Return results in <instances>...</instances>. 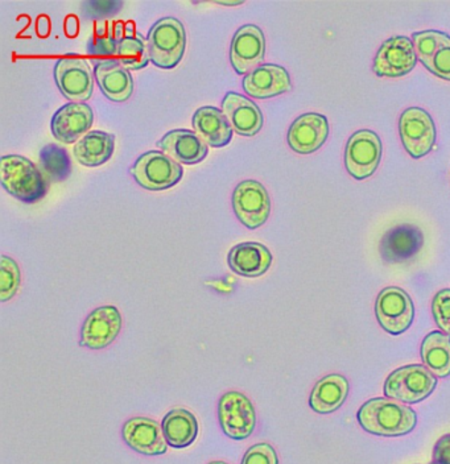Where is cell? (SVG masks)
<instances>
[{"instance_id":"cell-21","label":"cell","mask_w":450,"mask_h":464,"mask_svg":"<svg viewBox=\"0 0 450 464\" xmlns=\"http://www.w3.org/2000/svg\"><path fill=\"white\" fill-rule=\"evenodd\" d=\"M94 75L101 92L107 100L123 103L133 92L132 75L116 58L94 61Z\"/></svg>"},{"instance_id":"cell-22","label":"cell","mask_w":450,"mask_h":464,"mask_svg":"<svg viewBox=\"0 0 450 464\" xmlns=\"http://www.w3.org/2000/svg\"><path fill=\"white\" fill-rule=\"evenodd\" d=\"M222 112L238 135L249 138L257 135L263 127V114L258 104L240 92H229L225 95Z\"/></svg>"},{"instance_id":"cell-26","label":"cell","mask_w":450,"mask_h":464,"mask_svg":"<svg viewBox=\"0 0 450 464\" xmlns=\"http://www.w3.org/2000/svg\"><path fill=\"white\" fill-rule=\"evenodd\" d=\"M114 148V135L103 130H92L74 144L73 155L83 167L95 168L112 159Z\"/></svg>"},{"instance_id":"cell-19","label":"cell","mask_w":450,"mask_h":464,"mask_svg":"<svg viewBox=\"0 0 450 464\" xmlns=\"http://www.w3.org/2000/svg\"><path fill=\"white\" fill-rule=\"evenodd\" d=\"M243 90L255 100H269L290 90L289 72L275 63H263L243 77Z\"/></svg>"},{"instance_id":"cell-38","label":"cell","mask_w":450,"mask_h":464,"mask_svg":"<svg viewBox=\"0 0 450 464\" xmlns=\"http://www.w3.org/2000/svg\"><path fill=\"white\" fill-rule=\"evenodd\" d=\"M208 464H229V463L222 462V460H213V462H210Z\"/></svg>"},{"instance_id":"cell-16","label":"cell","mask_w":450,"mask_h":464,"mask_svg":"<svg viewBox=\"0 0 450 464\" xmlns=\"http://www.w3.org/2000/svg\"><path fill=\"white\" fill-rule=\"evenodd\" d=\"M122 438L131 449L148 457L165 454L168 450L161 425L147 417H133L124 422Z\"/></svg>"},{"instance_id":"cell-23","label":"cell","mask_w":450,"mask_h":464,"mask_svg":"<svg viewBox=\"0 0 450 464\" xmlns=\"http://www.w3.org/2000/svg\"><path fill=\"white\" fill-rule=\"evenodd\" d=\"M228 264L238 276L247 278L260 277L271 266L272 254L260 243H240L229 251Z\"/></svg>"},{"instance_id":"cell-33","label":"cell","mask_w":450,"mask_h":464,"mask_svg":"<svg viewBox=\"0 0 450 464\" xmlns=\"http://www.w3.org/2000/svg\"><path fill=\"white\" fill-rule=\"evenodd\" d=\"M22 283V272L16 261L11 257L2 256L0 264V301L7 303L15 297Z\"/></svg>"},{"instance_id":"cell-7","label":"cell","mask_w":450,"mask_h":464,"mask_svg":"<svg viewBox=\"0 0 450 464\" xmlns=\"http://www.w3.org/2000/svg\"><path fill=\"white\" fill-rule=\"evenodd\" d=\"M231 202L238 220L249 230H257L269 220L271 199L267 188L255 179L240 182L232 191Z\"/></svg>"},{"instance_id":"cell-12","label":"cell","mask_w":450,"mask_h":464,"mask_svg":"<svg viewBox=\"0 0 450 464\" xmlns=\"http://www.w3.org/2000/svg\"><path fill=\"white\" fill-rule=\"evenodd\" d=\"M266 56V37L258 25H243L235 32L230 45L232 69L240 75H247L263 65Z\"/></svg>"},{"instance_id":"cell-36","label":"cell","mask_w":450,"mask_h":464,"mask_svg":"<svg viewBox=\"0 0 450 464\" xmlns=\"http://www.w3.org/2000/svg\"><path fill=\"white\" fill-rule=\"evenodd\" d=\"M428 71L435 77L450 81V43L438 49L437 53L432 58Z\"/></svg>"},{"instance_id":"cell-20","label":"cell","mask_w":450,"mask_h":464,"mask_svg":"<svg viewBox=\"0 0 450 464\" xmlns=\"http://www.w3.org/2000/svg\"><path fill=\"white\" fill-rule=\"evenodd\" d=\"M156 145L165 155L184 165L200 164L209 153L208 144L191 130H170Z\"/></svg>"},{"instance_id":"cell-1","label":"cell","mask_w":450,"mask_h":464,"mask_svg":"<svg viewBox=\"0 0 450 464\" xmlns=\"http://www.w3.org/2000/svg\"><path fill=\"white\" fill-rule=\"evenodd\" d=\"M357 419L363 430L379 437H402L411 433L417 423L414 409L388 397L368 400L359 409Z\"/></svg>"},{"instance_id":"cell-14","label":"cell","mask_w":450,"mask_h":464,"mask_svg":"<svg viewBox=\"0 0 450 464\" xmlns=\"http://www.w3.org/2000/svg\"><path fill=\"white\" fill-rule=\"evenodd\" d=\"M417 63L414 43L406 36H396L382 44L374 60L377 77H405Z\"/></svg>"},{"instance_id":"cell-10","label":"cell","mask_w":450,"mask_h":464,"mask_svg":"<svg viewBox=\"0 0 450 464\" xmlns=\"http://www.w3.org/2000/svg\"><path fill=\"white\" fill-rule=\"evenodd\" d=\"M399 132L406 152L421 159L431 152L435 143L434 119L420 107H409L399 119Z\"/></svg>"},{"instance_id":"cell-13","label":"cell","mask_w":450,"mask_h":464,"mask_svg":"<svg viewBox=\"0 0 450 464\" xmlns=\"http://www.w3.org/2000/svg\"><path fill=\"white\" fill-rule=\"evenodd\" d=\"M122 330L121 312L112 304L93 310L81 329L80 346L90 350L109 347Z\"/></svg>"},{"instance_id":"cell-9","label":"cell","mask_w":450,"mask_h":464,"mask_svg":"<svg viewBox=\"0 0 450 464\" xmlns=\"http://www.w3.org/2000/svg\"><path fill=\"white\" fill-rule=\"evenodd\" d=\"M377 322L392 335H400L411 326L415 307L408 293L397 286H388L377 295L376 303Z\"/></svg>"},{"instance_id":"cell-32","label":"cell","mask_w":450,"mask_h":464,"mask_svg":"<svg viewBox=\"0 0 450 464\" xmlns=\"http://www.w3.org/2000/svg\"><path fill=\"white\" fill-rule=\"evenodd\" d=\"M118 43L115 24L102 22L97 24L90 37L89 44H87V53L101 57L115 56Z\"/></svg>"},{"instance_id":"cell-27","label":"cell","mask_w":450,"mask_h":464,"mask_svg":"<svg viewBox=\"0 0 450 464\" xmlns=\"http://www.w3.org/2000/svg\"><path fill=\"white\" fill-rule=\"evenodd\" d=\"M162 433L173 449H187L199 435V420L187 409H172L161 422Z\"/></svg>"},{"instance_id":"cell-2","label":"cell","mask_w":450,"mask_h":464,"mask_svg":"<svg viewBox=\"0 0 450 464\" xmlns=\"http://www.w3.org/2000/svg\"><path fill=\"white\" fill-rule=\"evenodd\" d=\"M0 181L8 194L23 203L39 202L48 193V182L42 170L24 156H3Z\"/></svg>"},{"instance_id":"cell-6","label":"cell","mask_w":450,"mask_h":464,"mask_svg":"<svg viewBox=\"0 0 450 464\" xmlns=\"http://www.w3.org/2000/svg\"><path fill=\"white\" fill-rule=\"evenodd\" d=\"M218 420L229 438L243 440L257 428V411L251 400L242 392H226L218 402Z\"/></svg>"},{"instance_id":"cell-18","label":"cell","mask_w":450,"mask_h":464,"mask_svg":"<svg viewBox=\"0 0 450 464\" xmlns=\"http://www.w3.org/2000/svg\"><path fill=\"white\" fill-rule=\"evenodd\" d=\"M329 124L324 115L309 112L298 116L289 127L287 140L290 150L300 155L316 152L327 141Z\"/></svg>"},{"instance_id":"cell-34","label":"cell","mask_w":450,"mask_h":464,"mask_svg":"<svg viewBox=\"0 0 450 464\" xmlns=\"http://www.w3.org/2000/svg\"><path fill=\"white\" fill-rule=\"evenodd\" d=\"M432 314L438 329L450 336V289H443L432 301Z\"/></svg>"},{"instance_id":"cell-37","label":"cell","mask_w":450,"mask_h":464,"mask_svg":"<svg viewBox=\"0 0 450 464\" xmlns=\"http://www.w3.org/2000/svg\"><path fill=\"white\" fill-rule=\"evenodd\" d=\"M432 463L450 464V434L443 435L435 442L434 455H432Z\"/></svg>"},{"instance_id":"cell-28","label":"cell","mask_w":450,"mask_h":464,"mask_svg":"<svg viewBox=\"0 0 450 464\" xmlns=\"http://www.w3.org/2000/svg\"><path fill=\"white\" fill-rule=\"evenodd\" d=\"M424 365L438 379L450 375V336L443 332H432L421 343Z\"/></svg>"},{"instance_id":"cell-29","label":"cell","mask_w":450,"mask_h":464,"mask_svg":"<svg viewBox=\"0 0 450 464\" xmlns=\"http://www.w3.org/2000/svg\"><path fill=\"white\" fill-rule=\"evenodd\" d=\"M115 57L129 71L144 69L151 63L147 40L133 29L131 32L127 29L119 40Z\"/></svg>"},{"instance_id":"cell-15","label":"cell","mask_w":450,"mask_h":464,"mask_svg":"<svg viewBox=\"0 0 450 464\" xmlns=\"http://www.w3.org/2000/svg\"><path fill=\"white\" fill-rule=\"evenodd\" d=\"M94 121V112L86 103L71 102L61 107L54 115L51 121V130L54 138L64 144H75L83 139Z\"/></svg>"},{"instance_id":"cell-25","label":"cell","mask_w":450,"mask_h":464,"mask_svg":"<svg viewBox=\"0 0 450 464\" xmlns=\"http://www.w3.org/2000/svg\"><path fill=\"white\" fill-rule=\"evenodd\" d=\"M348 394L347 377L332 373L316 382L309 397V405L316 413L329 414L344 405Z\"/></svg>"},{"instance_id":"cell-24","label":"cell","mask_w":450,"mask_h":464,"mask_svg":"<svg viewBox=\"0 0 450 464\" xmlns=\"http://www.w3.org/2000/svg\"><path fill=\"white\" fill-rule=\"evenodd\" d=\"M194 132L211 148H223L230 143L232 130L222 110L213 106H203L193 115Z\"/></svg>"},{"instance_id":"cell-8","label":"cell","mask_w":450,"mask_h":464,"mask_svg":"<svg viewBox=\"0 0 450 464\" xmlns=\"http://www.w3.org/2000/svg\"><path fill=\"white\" fill-rule=\"evenodd\" d=\"M382 150V141L374 130H361L351 135L345 150L348 174L359 181L373 176L379 167Z\"/></svg>"},{"instance_id":"cell-17","label":"cell","mask_w":450,"mask_h":464,"mask_svg":"<svg viewBox=\"0 0 450 464\" xmlns=\"http://www.w3.org/2000/svg\"><path fill=\"white\" fill-rule=\"evenodd\" d=\"M424 246V235L417 226L399 225L383 235L379 252L388 264L406 263L415 259Z\"/></svg>"},{"instance_id":"cell-30","label":"cell","mask_w":450,"mask_h":464,"mask_svg":"<svg viewBox=\"0 0 450 464\" xmlns=\"http://www.w3.org/2000/svg\"><path fill=\"white\" fill-rule=\"evenodd\" d=\"M44 173L54 182H63L72 172V160L68 150L60 145L49 144L42 148L39 155Z\"/></svg>"},{"instance_id":"cell-11","label":"cell","mask_w":450,"mask_h":464,"mask_svg":"<svg viewBox=\"0 0 450 464\" xmlns=\"http://www.w3.org/2000/svg\"><path fill=\"white\" fill-rule=\"evenodd\" d=\"M54 80L66 100L85 103L93 95L94 77L83 58L64 57L54 65Z\"/></svg>"},{"instance_id":"cell-31","label":"cell","mask_w":450,"mask_h":464,"mask_svg":"<svg viewBox=\"0 0 450 464\" xmlns=\"http://www.w3.org/2000/svg\"><path fill=\"white\" fill-rule=\"evenodd\" d=\"M415 52H416L417 60L428 69L431 65L432 58L437 53L438 49L450 43V37L446 34L438 31H423L414 34L412 36Z\"/></svg>"},{"instance_id":"cell-39","label":"cell","mask_w":450,"mask_h":464,"mask_svg":"<svg viewBox=\"0 0 450 464\" xmlns=\"http://www.w3.org/2000/svg\"><path fill=\"white\" fill-rule=\"evenodd\" d=\"M431 464H435V463H431Z\"/></svg>"},{"instance_id":"cell-5","label":"cell","mask_w":450,"mask_h":464,"mask_svg":"<svg viewBox=\"0 0 450 464\" xmlns=\"http://www.w3.org/2000/svg\"><path fill=\"white\" fill-rule=\"evenodd\" d=\"M130 173L145 190L161 191L179 184L184 169L161 150H150L136 160Z\"/></svg>"},{"instance_id":"cell-3","label":"cell","mask_w":450,"mask_h":464,"mask_svg":"<svg viewBox=\"0 0 450 464\" xmlns=\"http://www.w3.org/2000/svg\"><path fill=\"white\" fill-rule=\"evenodd\" d=\"M151 63L161 69H173L184 57L187 34L184 24L174 17H162L148 32Z\"/></svg>"},{"instance_id":"cell-4","label":"cell","mask_w":450,"mask_h":464,"mask_svg":"<svg viewBox=\"0 0 450 464\" xmlns=\"http://www.w3.org/2000/svg\"><path fill=\"white\" fill-rule=\"evenodd\" d=\"M435 385L437 377L426 365H406L386 379L385 394L403 404H417L431 396Z\"/></svg>"},{"instance_id":"cell-35","label":"cell","mask_w":450,"mask_h":464,"mask_svg":"<svg viewBox=\"0 0 450 464\" xmlns=\"http://www.w3.org/2000/svg\"><path fill=\"white\" fill-rule=\"evenodd\" d=\"M240 464H279V458L269 443H257L247 450Z\"/></svg>"}]
</instances>
